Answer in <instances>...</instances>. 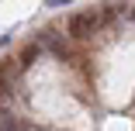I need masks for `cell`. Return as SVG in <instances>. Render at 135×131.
I'll use <instances>...</instances> for the list:
<instances>
[{
    "label": "cell",
    "mask_w": 135,
    "mask_h": 131,
    "mask_svg": "<svg viewBox=\"0 0 135 131\" xmlns=\"http://www.w3.org/2000/svg\"><path fill=\"white\" fill-rule=\"evenodd\" d=\"M97 24H100V14L97 11H76L73 17H69V38H76V41H83V38H90L94 31H97Z\"/></svg>",
    "instance_id": "1"
},
{
    "label": "cell",
    "mask_w": 135,
    "mask_h": 131,
    "mask_svg": "<svg viewBox=\"0 0 135 131\" xmlns=\"http://www.w3.org/2000/svg\"><path fill=\"white\" fill-rule=\"evenodd\" d=\"M38 55H42V45H38V41H28V45L21 48V59H17V62H21V66H31Z\"/></svg>",
    "instance_id": "2"
},
{
    "label": "cell",
    "mask_w": 135,
    "mask_h": 131,
    "mask_svg": "<svg viewBox=\"0 0 135 131\" xmlns=\"http://www.w3.org/2000/svg\"><path fill=\"white\" fill-rule=\"evenodd\" d=\"M42 45H49L52 52H59V55L66 52V45H62V38H59V35H52V31H45V35H42Z\"/></svg>",
    "instance_id": "3"
},
{
    "label": "cell",
    "mask_w": 135,
    "mask_h": 131,
    "mask_svg": "<svg viewBox=\"0 0 135 131\" xmlns=\"http://www.w3.org/2000/svg\"><path fill=\"white\" fill-rule=\"evenodd\" d=\"M7 97H11V86H7L4 76H0V100H7Z\"/></svg>",
    "instance_id": "4"
}]
</instances>
